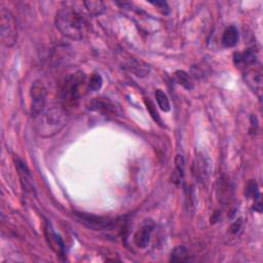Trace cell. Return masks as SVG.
<instances>
[{
    "label": "cell",
    "mask_w": 263,
    "mask_h": 263,
    "mask_svg": "<svg viewBox=\"0 0 263 263\" xmlns=\"http://www.w3.org/2000/svg\"><path fill=\"white\" fill-rule=\"evenodd\" d=\"M55 25L63 36L72 40L82 39L89 31V24L83 14L76 8L69 6L57 12Z\"/></svg>",
    "instance_id": "1"
},
{
    "label": "cell",
    "mask_w": 263,
    "mask_h": 263,
    "mask_svg": "<svg viewBox=\"0 0 263 263\" xmlns=\"http://www.w3.org/2000/svg\"><path fill=\"white\" fill-rule=\"evenodd\" d=\"M35 119V130L42 138H48L59 133L67 124L68 113L65 105L52 103Z\"/></svg>",
    "instance_id": "2"
},
{
    "label": "cell",
    "mask_w": 263,
    "mask_h": 263,
    "mask_svg": "<svg viewBox=\"0 0 263 263\" xmlns=\"http://www.w3.org/2000/svg\"><path fill=\"white\" fill-rule=\"evenodd\" d=\"M0 35L1 42L7 47L14 45L17 39V26L14 15L5 7L0 9Z\"/></svg>",
    "instance_id": "3"
},
{
    "label": "cell",
    "mask_w": 263,
    "mask_h": 263,
    "mask_svg": "<svg viewBox=\"0 0 263 263\" xmlns=\"http://www.w3.org/2000/svg\"><path fill=\"white\" fill-rule=\"evenodd\" d=\"M85 81V75L82 72H77L75 74L69 75L62 87V97L69 103L72 104L76 102L81 95V87Z\"/></svg>",
    "instance_id": "4"
},
{
    "label": "cell",
    "mask_w": 263,
    "mask_h": 263,
    "mask_svg": "<svg viewBox=\"0 0 263 263\" xmlns=\"http://www.w3.org/2000/svg\"><path fill=\"white\" fill-rule=\"evenodd\" d=\"M31 115L33 118H36L46 107V97L47 91L45 86L40 81H35L32 84L31 91Z\"/></svg>",
    "instance_id": "5"
},
{
    "label": "cell",
    "mask_w": 263,
    "mask_h": 263,
    "mask_svg": "<svg viewBox=\"0 0 263 263\" xmlns=\"http://www.w3.org/2000/svg\"><path fill=\"white\" fill-rule=\"evenodd\" d=\"M244 79L249 85L250 89L261 97L262 92V69L257 63L246 68V71L244 72Z\"/></svg>",
    "instance_id": "6"
},
{
    "label": "cell",
    "mask_w": 263,
    "mask_h": 263,
    "mask_svg": "<svg viewBox=\"0 0 263 263\" xmlns=\"http://www.w3.org/2000/svg\"><path fill=\"white\" fill-rule=\"evenodd\" d=\"M153 229H154V223L150 220L144 222V224L140 227V230L137 232L134 238V242L137 247L146 248L148 246Z\"/></svg>",
    "instance_id": "7"
},
{
    "label": "cell",
    "mask_w": 263,
    "mask_h": 263,
    "mask_svg": "<svg viewBox=\"0 0 263 263\" xmlns=\"http://www.w3.org/2000/svg\"><path fill=\"white\" fill-rule=\"evenodd\" d=\"M234 61L238 67L242 68H247L257 63V54L255 48H248L241 52H236L234 55Z\"/></svg>",
    "instance_id": "8"
},
{
    "label": "cell",
    "mask_w": 263,
    "mask_h": 263,
    "mask_svg": "<svg viewBox=\"0 0 263 263\" xmlns=\"http://www.w3.org/2000/svg\"><path fill=\"white\" fill-rule=\"evenodd\" d=\"M45 238L49 247L54 250L59 256H63L65 253V246L62 239L54 232L50 225L45 226Z\"/></svg>",
    "instance_id": "9"
},
{
    "label": "cell",
    "mask_w": 263,
    "mask_h": 263,
    "mask_svg": "<svg viewBox=\"0 0 263 263\" xmlns=\"http://www.w3.org/2000/svg\"><path fill=\"white\" fill-rule=\"evenodd\" d=\"M15 168L19 172V176L21 178V182L23 184V187L26 190H32L33 189V179L30 174V171L28 170L26 164L20 160L16 159L15 160Z\"/></svg>",
    "instance_id": "10"
},
{
    "label": "cell",
    "mask_w": 263,
    "mask_h": 263,
    "mask_svg": "<svg viewBox=\"0 0 263 263\" xmlns=\"http://www.w3.org/2000/svg\"><path fill=\"white\" fill-rule=\"evenodd\" d=\"M89 108L94 111H101L104 113H112L115 111V106L107 99L103 98H95L91 104Z\"/></svg>",
    "instance_id": "11"
},
{
    "label": "cell",
    "mask_w": 263,
    "mask_h": 263,
    "mask_svg": "<svg viewBox=\"0 0 263 263\" xmlns=\"http://www.w3.org/2000/svg\"><path fill=\"white\" fill-rule=\"evenodd\" d=\"M209 173V165L205 157L199 155L194 163V175L197 180L203 182L207 179V175Z\"/></svg>",
    "instance_id": "12"
},
{
    "label": "cell",
    "mask_w": 263,
    "mask_h": 263,
    "mask_svg": "<svg viewBox=\"0 0 263 263\" xmlns=\"http://www.w3.org/2000/svg\"><path fill=\"white\" fill-rule=\"evenodd\" d=\"M239 30L235 26H230L227 27L224 32H223V36H222V44L225 47H234L238 41H239Z\"/></svg>",
    "instance_id": "13"
},
{
    "label": "cell",
    "mask_w": 263,
    "mask_h": 263,
    "mask_svg": "<svg viewBox=\"0 0 263 263\" xmlns=\"http://www.w3.org/2000/svg\"><path fill=\"white\" fill-rule=\"evenodd\" d=\"M82 4L84 5V9L87 11V13L94 16L101 15L106 10V5L100 0H89V1H83Z\"/></svg>",
    "instance_id": "14"
},
{
    "label": "cell",
    "mask_w": 263,
    "mask_h": 263,
    "mask_svg": "<svg viewBox=\"0 0 263 263\" xmlns=\"http://www.w3.org/2000/svg\"><path fill=\"white\" fill-rule=\"evenodd\" d=\"M174 80L188 91L194 89V82H192L189 74L183 71V70H178V71L174 73Z\"/></svg>",
    "instance_id": "15"
},
{
    "label": "cell",
    "mask_w": 263,
    "mask_h": 263,
    "mask_svg": "<svg viewBox=\"0 0 263 263\" xmlns=\"http://www.w3.org/2000/svg\"><path fill=\"white\" fill-rule=\"evenodd\" d=\"M130 69L138 76H145L149 72V67L142 61L132 59L130 62Z\"/></svg>",
    "instance_id": "16"
},
{
    "label": "cell",
    "mask_w": 263,
    "mask_h": 263,
    "mask_svg": "<svg viewBox=\"0 0 263 263\" xmlns=\"http://www.w3.org/2000/svg\"><path fill=\"white\" fill-rule=\"evenodd\" d=\"M155 99L157 104H159V107L165 111L169 112L171 110V105L168 96L162 91V90H156L155 91Z\"/></svg>",
    "instance_id": "17"
},
{
    "label": "cell",
    "mask_w": 263,
    "mask_h": 263,
    "mask_svg": "<svg viewBox=\"0 0 263 263\" xmlns=\"http://www.w3.org/2000/svg\"><path fill=\"white\" fill-rule=\"evenodd\" d=\"M171 261L173 262H184V261H188L189 257H188V252L185 249V247L183 246H179L176 247L171 254Z\"/></svg>",
    "instance_id": "18"
},
{
    "label": "cell",
    "mask_w": 263,
    "mask_h": 263,
    "mask_svg": "<svg viewBox=\"0 0 263 263\" xmlns=\"http://www.w3.org/2000/svg\"><path fill=\"white\" fill-rule=\"evenodd\" d=\"M102 84H103V79H102V76L98 73H95L91 76L90 78V81H89V89L93 92H97L99 91L101 87H102Z\"/></svg>",
    "instance_id": "19"
},
{
    "label": "cell",
    "mask_w": 263,
    "mask_h": 263,
    "mask_svg": "<svg viewBox=\"0 0 263 263\" xmlns=\"http://www.w3.org/2000/svg\"><path fill=\"white\" fill-rule=\"evenodd\" d=\"M145 105H146V107H147L148 112L150 113V115H151V117L154 119V121L160 122V124H161L162 120H161V117H160V115H159V112L156 111V108H155V106H154V104H153L150 100L145 99Z\"/></svg>",
    "instance_id": "20"
},
{
    "label": "cell",
    "mask_w": 263,
    "mask_h": 263,
    "mask_svg": "<svg viewBox=\"0 0 263 263\" xmlns=\"http://www.w3.org/2000/svg\"><path fill=\"white\" fill-rule=\"evenodd\" d=\"M152 4L154 6H156L157 9H159L163 14H168L170 12V8L168 6V3L165 1H156V2H152Z\"/></svg>",
    "instance_id": "21"
}]
</instances>
